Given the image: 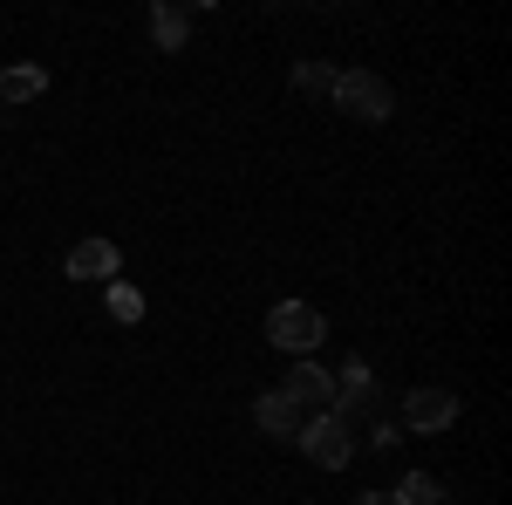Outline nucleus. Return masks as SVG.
<instances>
[{"instance_id": "nucleus-1", "label": "nucleus", "mask_w": 512, "mask_h": 505, "mask_svg": "<svg viewBox=\"0 0 512 505\" xmlns=\"http://www.w3.org/2000/svg\"><path fill=\"white\" fill-rule=\"evenodd\" d=\"M328 96H335L342 117H362V123H390V110H396L390 82L369 76V69H335V89Z\"/></svg>"}, {"instance_id": "nucleus-2", "label": "nucleus", "mask_w": 512, "mask_h": 505, "mask_svg": "<svg viewBox=\"0 0 512 505\" xmlns=\"http://www.w3.org/2000/svg\"><path fill=\"white\" fill-rule=\"evenodd\" d=\"M321 335H328V321H321V308H308V301H280V308L267 314V342L287 349L294 362H301V355H315Z\"/></svg>"}, {"instance_id": "nucleus-3", "label": "nucleus", "mask_w": 512, "mask_h": 505, "mask_svg": "<svg viewBox=\"0 0 512 505\" xmlns=\"http://www.w3.org/2000/svg\"><path fill=\"white\" fill-rule=\"evenodd\" d=\"M294 444H301L321 471H342L355 458V424H342L335 410H321V417H308V424H301V437H294Z\"/></svg>"}, {"instance_id": "nucleus-4", "label": "nucleus", "mask_w": 512, "mask_h": 505, "mask_svg": "<svg viewBox=\"0 0 512 505\" xmlns=\"http://www.w3.org/2000/svg\"><path fill=\"white\" fill-rule=\"evenodd\" d=\"M280 396H287V403H294L301 417H308V410H328V403H335V376L321 369L315 355H301V362H294V369L280 376Z\"/></svg>"}, {"instance_id": "nucleus-5", "label": "nucleus", "mask_w": 512, "mask_h": 505, "mask_svg": "<svg viewBox=\"0 0 512 505\" xmlns=\"http://www.w3.org/2000/svg\"><path fill=\"white\" fill-rule=\"evenodd\" d=\"M403 424L417 430V437L451 430L458 424V396H451V389H410V396H403Z\"/></svg>"}, {"instance_id": "nucleus-6", "label": "nucleus", "mask_w": 512, "mask_h": 505, "mask_svg": "<svg viewBox=\"0 0 512 505\" xmlns=\"http://www.w3.org/2000/svg\"><path fill=\"white\" fill-rule=\"evenodd\" d=\"M117 267H123V253H117V239H76L69 246V260H62V273L69 280H117Z\"/></svg>"}, {"instance_id": "nucleus-7", "label": "nucleus", "mask_w": 512, "mask_h": 505, "mask_svg": "<svg viewBox=\"0 0 512 505\" xmlns=\"http://www.w3.org/2000/svg\"><path fill=\"white\" fill-rule=\"evenodd\" d=\"M369 403H376V376H369V369H362V355H355L349 369L335 376V403H328V410H335V417L349 424L355 410H369Z\"/></svg>"}, {"instance_id": "nucleus-8", "label": "nucleus", "mask_w": 512, "mask_h": 505, "mask_svg": "<svg viewBox=\"0 0 512 505\" xmlns=\"http://www.w3.org/2000/svg\"><path fill=\"white\" fill-rule=\"evenodd\" d=\"M253 424L267 430V437H287V444H294V437H301V424H308V417H301V410H294V403H287V396H280V389H267V396H260V403H253Z\"/></svg>"}, {"instance_id": "nucleus-9", "label": "nucleus", "mask_w": 512, "mask_h": 505, "mask_svg": "<svg viewBox=\"0 0 512 505\" xmlns=\"http://www.w3.org/2000/svg\"><path fill=\"white\" fill-rule=\"evenodd\" d=\"M185 35H192V14L171 7V0H158V7H151V41H158V55H178Z\"/></svg>"}, {"instance_id": "nucleus-10", "label": "nucleus", "mask_w": 512, "mask_h": 505, "mask_svg": "<svg viewBox=\"0 0 512 505\" xmlns=\"http://www.w3.org/2000/svg\"><path fill=\"white\" fill-rule=\"evenodd\" d=\"M35 96H48V69L41 62H14L0 76V103H35Z\"/></svg>"}, {"instance_id": "nucleus-11", "label": "nucleus", "mask_w": 512, "mask_h": 505, "mask_svg": "<svg viewBox=\"0 0 512 505\" xmlns=\"http://www.w3.org/2000/svg\"><path fill=\"white\" fill-rule=\"evenodd\" d=\"M390 505H451V492H444V485H437L431 471H410V478H396Z\"/></svg>"}, {"instance_id": "nucleus-12", "label": "nucleus", "mask_w": 512, "mask_h": 505, "mask_svg": "<svg viewBox=\"0 0 512 505\" xmlns=\"http://www.w3.org/2000/svg\"><path fill=\"white\" fill-rule=\"evenodd\" d=\"M110 321H123V328L144 321V294H137L130 280H110Z\"/></svg>"}, {"instance_id": "nucleus-13", "label": "nucleus", "mask_w": 512, "mask_h": 505, "mask_svg": "<svg viewBox=\"0 0 512 505\" xmlns=\"http://www.w3.org/2000/svg\"><path fill=\"white\" fill-rule=\"evenodd\" d=\"M294 89H301V96H328V89H335V69H328V62H294Z\"/></svg>"}, {"instance_id": "nucleus-14", "label": "nucleus", "mask_w": 512, "mask_h": 505, "mask_svg": "<svg viewBox=\"0 0 512 505\" xmlns=\"http://www.w3.org/2000/svg\"><path fill=\"white\" fill-rule=\"evenodd\" d=\"M355 505H390V492H362V499H355Z\"/></svg>"}]
</instances>
